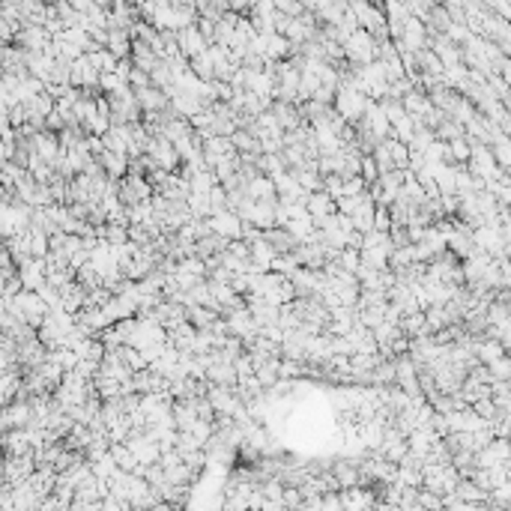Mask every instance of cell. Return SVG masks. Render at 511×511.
Wrapping results in <instances>:
<instances>
[{"label": "cell", "instance_id": "obj_5", "mask_svg": "<svg viewBox=\"0 0 511 511\" xmlns=\"http://www.w3.org/2000/svg\"><path fill=\"white\" fill-rule=\"evenodd\" d=\"M341 499H344V508H368L374 505V490H362V487H344L341 490Z\"/></svg>", "mask_w": 511, "mask_h": 511}, {"label": "cell", "instance_id": "obj_1", "mask_svg": "<svg viewBox=\"0 0 511 511\" xmlns=\"http://www.w3.org/2000/svg\"><path fill=\"white\" fill-rule=\"evenodd\" d=\"M209 227H213V234H218V236L243 239V227H245V222L234 213V209H222V213L209 216Z\"/></svg>", "mask_w": 511, "mask_h": 511}, {"label": "cell", "instance_id": "obj_7", "mask_svg": "<svg viewBox=\"0 0 511 511\" xmlns=\"http://www.w3.org/2000/svg\"><path fill=\"white\" fill-rule=\"evenodd\" d=\"M362 177L368 179V186H371V183H377V179H380V168H377L374 159L362 156Z\"/></svg>", "mask_w": 511, "mask_h": 511}, {"label": "cell", "instance_id": "obj_4", "mask_svg": "<svg viewBox=\"0 0 511 511\" xmlns=\"http://www.w3.org/2000/svg\"><path fill=\"white\" fill-rule=\"evenodd\" d=\"M177 42H179V48H183V54H188V57H200V54L206 51V36L197 33L195 27H183V30H179Z\"/></svg>", "mask_w": 511, "mask_h": 511}, {"label": "cell", "instance_id": "obj_2", "mask_svg": "<svg viewBox=\"0 0 511 511\" xmlns=\"http://www.w3.org/2000/svg\"><path fill=\"white\" fill-rule=\"evenodd\" d=\"M344 54L350 60H359V63H371L374 57V39L368 36V30H353L350 39L344 42Z\"/></svg>", "mask_w": 511, "mask_h": 511}, {"label": "cell", "instance_id": "obj_3", "mask_svg": "<svg viewBox=\"0 0 511 511\" xmlns=\"http://www.w3.org/2000/svg\"><path fill=\"white\" fill-rule=\"evenodd\" d=\"M305 204H308V213L314 216V225H317V222H323V218H329L332 213H338L335 197L329 195L326 188H323V192H311V195L305 197Z\"/></svg>", "mask_w": 511, "mask_h": 511}, {"label": "cell", "instance_id": "obj_8", "mask_svg": "<svg viewBox=\"0 0 511 511\" xmlns=\"http://www.w3.org/2000/svg\"><path fill=\"white\" fill-rule=\"evenodd\" d=\"M419 326H422V317H409L407 323H404V332H416Z\"/></svg>", "mask_w": 511, "mask_h": 511}, {"label": "cell", "instance_id": "obj_6", "mask_svg": "<svg viewBox=\"0 0 511 511\" xmlns=\"http://www.w3.org/2000/svg\"><path fill=\"white\" fill-rule=\"evenodd\" d=\"M386 147H389V153H392V159H395V168H404L409 162V149L404 147V141H386Z\"/></svg>", "mask_w": 511, "mask_h": 511}]
</instances>
